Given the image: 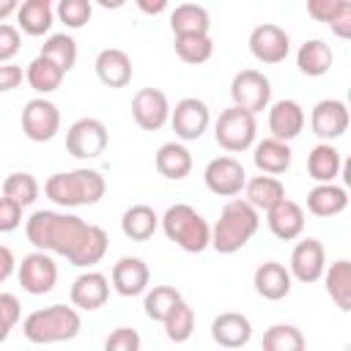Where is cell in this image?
<instances>
[{
  "label": "cell",
  "instance_id": "cell-28",
  "mask_svg": "<svg viewBox=\"0 0 351 351\" xmlns=\"http://www.w3.org/2000/svg\"><path fill=\"white\" fill-rule=\"evenodd\" d=\"M244 200L252 206V208H258V211H269L274 203H280L282 197H285V186H282V181L277 178V176H266V173H261V176H255V178H250L247 184H244Z\"/></svg>",
  "mask_w": 351,
  "mask_h": 351
},
{
  "label": "cell",
  "instance_id": "cell-50",
  "mask_svg": "<svg viewBox=\"0 0 351 351\" xmlns=\"http://www.w3.org/2000/svg\"><path fill=\"white\" fill-rule=\"evenodd\" d=\"M14 266H16V261H14V252L5 247V244H0V285L14 274Z\"/></svg>",
  "mask_w": 351,
  "mask_h": 351
},
{
  "label": "cell",
  "instance_id": "cell-38",
  "mask_svg": "<svg viewBox=\"0 0 351 351\" xmlns=\"http://www.w3.org/2000/svg\"><path fill=\"white\" fill-rule=\"evenodd\" d=\"M165 335H167V340H173V343H184V340H189L192 337V332H195V310L181 299L167 315H165Z\"/></svg>",
  "mask_w": 351,
  "mask_h": 351
},
{
  "label": "cell",
  "instance_id": "cell-23",
  "mask_svg": "<svg viewBox=\"0 0 351 351\" xmlns=\"http://www.w3.org/2000/svg\"><path fill=\"white\" fill-rule=\"evenodd\" d=\"M291 271L277 263V261H263L258 269H255V277H252V285L258 291V296L269 299V302H280L291 293Z\"/></svg>",
  "mask_w": 351,
  "mask_h": 351
},
{
  "label": "cell",
  "instance_id": "cell-30",
  "mask_svg": "<svg viewBox=\"0 0 351 351\" xmlns=\"http://www.w3.org/2000/svg\"><path fill=\"white\" fill-rule=\"evenodd\" d=\"M332 60H335V55H332L329 44L321 41V38L304 41V44L299 47V52H296V66H299V71L307 74V77H324V74L332 69Z\"/></svg>",
  "mask_w": 351,
  "mask_h": 351
},
{
  "label": "cell",
  "instance_id": "cell-51",
  "mask_svg": "<svg viewBox=\"0 0 351 351\" xmlns=\"http://www.w3.org/2000/svg\"><path fill=\"white\" fill-rule=\"evenodd\" d=\"M134 3H137V8H140L143 14L156 16V14H162V11L167 8V3H170V0H134Z\"/></svg>",
  "mask_w": 351,
  "mask_h": 351
},
{
  "label": "cell",
  "instance_id": "cell-40",
  "mask_svg": "<svg viewBox=\"0 0 351 351\" xmlns=\"http://www.w3.org/2000/svg\"><path fill=\"white\" fill-rule=\"evenodd\" d=\"M261 343H263L266 351H302L304 348V335L291 324H274L263 332Z\"/></svg>",
  "mask_w": 351,
  "mask_h": 351
},
{
  "label": "cell",
  "instance_id": "cell-54",
  "mask_svg": "<svg viewBox=\"0 0 351 351\" xmlns=\"http://www.w3.org/2000/svg\"><path fill=\"white\" fill-rule=\"evenodd\" d=\"M38 3H52V0H38Z\"/></svg>",
  "mask_w": 351,
  "mask_h": 351
},
{
  "label": "cell",
  "instance_id": "cell-10",
  "mask_svg": "<svg viewBox=\"0 0 351 351\" xmlns=\"http://www.w3.org/2000/svg\"><path fill=\"white\" fill-rule=\"evenodd\" d=\"M58 129H60V110L49 99L38 96V99H30L25 104V110H22V132H25L27 140L47 143V140H52L58 134Z\"/></svg>",
  "mask_w": 351,
  "mask_h": 351
},
{
  "label": "cell",
  "instance_id": "cell-44",
  "mask_svg": "<svg viewBox=\"0 0 351 351\" xmlns=\"http://www.w3.org/2000/svg\"><path fill=\"white\" fill-rule=\"evenodd\" d=\"M107 351H137L140 348V335L129 326H118L107 340H104Z\"/></svg>",
  "mask_w": 351,
  "mask_h": 351
},
{
  "label": "cell",
  "instance_id": "cell-52",
  "mask_svg": "<svg viewBox=\"0 0 351 351\" xmlns=\"http://www.w3.org/2000/svg\"><path fill=\"white\" fill-rule=\"evenodd\" d=\"M19 3H22V0H0V22H5L11 14H16Z\"/></svg>",
  "mask_w": 351,
  "mask_h": 351
},
{
  "label": "cell",
  "instance_id": "cell-32",
  "mask_svg": "<svg viewBox=\"0 0 351 351\" xmlns=\"http://www.w3.org/2000/svg\"><path fill=\"white\" fill-rule=\"evenodd\" d=\"M324 282H326V293L329 299L343 310L348 313L351 310V261L340 258L329 266V271L324 269Z\"/></svg>",
  "mask_w": 351,
  "mask_h": 351
},
{
  "label": "cell",
  "instance_id": "cell-20",
  "mask_svg": "<svg viewBox=\"0 0 351 351\" xmlns=\"http://www.w3.org/2000/svg\"><path fill=\"white\" fill-rule=\"evenodd\" d=\"M266 222H269V230L282 239V241H293L302 236L304 230V208L288 197H282L280 203H274L269 211H266Z\"/></svg>",
  "mask_w": 351,
  "mask_h": 351
},
{
  "label": "cell",
  "instance_id": "cell-46",
  "mask_svg": "<svg viewBox=\"0 0 351 351\" xmlns=\"http://www.w3.org/2000/svg\"><path fill=\"white\" fill-rule=\"evenodd\" d=\"M22 225V206L11 197H0V233H11Z\"/></svg>",
  "mask_w": 351,
  "mask_h": 351
},
{
  "label": "cell",
  "instance_id": "cell-29",
  "mask_svg": "<svg viewBox=\"0 0 351 351\" xmlns=\"http://www.w3.org/2000/svg\"><path fill=\"white\" fill-rule=\"evenodd\" d=\"M156 228H159V217H156V211H154L151 206H145V203L129 206V208L123 211V217H121V230H123V236L132 239V241H148V239L156 233Z\"/></svg>",
  "mask_w": 351,
  "mask_h": 351
},
{
  "label": "cell",
  "instance_id": "cell-6",
  "mask_svg": "<svg viewBox=\"0 0 351 351\" xmlns=\"http://www.w3.org/2000/svg\"><path fill=\"white\" fill-rule=\"evenodd\" d=\"M255 134H258V123H255V115L241 110V107H228L219 112L217 123H214V140L217 145H222L225 151L230 154H239V151H247L252 143H255Z\"/></svg>",
  "mask_w": 351,
  "mask_h": 351
},
{
  "label": "cell",
  "instance_id": "cell-47",
  "mask_svg": "<svg viewBox=\"0 0 351 351\" xmlns=\"http://www.w3.org/2000/svg\"><path fill=\"white\" fill-rule=\"evenodd\" d=\"M329 30L337 36V38H348L351 36V0H343L337 5V11L329 16Z\"/></svg>",
  "mask_w": 351,
  "mask_h": 351
},
{
  "label": "cell",
  "instance_id": "cell-5",
  "mask_svg": "<svg viewBox=\"0 0 351 351\" xmlns=\"http://www.w3.org/2000/svg\"><path fill=\"white\" fill-rule=\"evenodd\" d=\"M159 222H162L165 236L176 241L184 252L197 255L211 244V225L189 203H173Z\"/></svg>",
  "mask_w": 351,
  "mask_h": 351
},
{
  "label": "cell",
  "instance_id": "cell-18",
  "mask_svg": "<svg viewBox=\"0 0 351 351\" xmlns=\"http://www.w3.org/2000/svg\"><path fill=\"white\" fill-rule=\"evenodd\" d=\"M148 282H151V271L143 258L126 255L112 266V288L121 296H140L148 291Z\"/></svg>",
  "mask_w": 351,
  "mask_h": 351
},
{
  "label": "cell",
  "instance_id": "cell-42",
  "mask_svg": "<svg viewBox=\"0 0 351 351\" xmlns=\"http://www.w3.org/2000/svg\"><path fill=\"white\" fill-rule=\"evenodd\" d=\"M93 14V3L90 0H58L55 16L69 27V30H80L90 22Z\"/></svg>",
  "mask_w": 351,
  "mask_h": 351
},
{
  "label": "cell",
  "instance_id": "cell-35",
  "mask_svg": "<svg viewBox=\"0 0 351 351\" xmlns=\"http://www.w3.org/2000/svg\"><path fill=\"white\" fill-rule=\"evenodd\" d=\"M170 27H173V36H181V33H208L211 16L197 3H181L170 14Z\"/></svg>",
  "mask_w": 351,
  "mask_h": 351
},
{
  "label": "cell",
  "instance_id": "cell-53",
  "mask_svg": "<svg viewBox=\"0 0 351 351\" xmlns=\"http://www.w3.org/2000/svg\"><path fill=\"white\" fill-rule=\"evenodd\" d=\"M101 8H107V11H115V8H121L126 0H96Z\"/></svg>",
  "mask_w": 351,
  "mask_h": 351
},
{
  "label": "cell",
  "instance_id": "cell-1",
  "mask_svg": "<svg viewBox=\"0 0 351 351\" xmlns=\"http://www.w3.org/2000/svg\"><path fill=\"white\" fill-rule=\"evenodd\" d=\"M85 219H80L77 214H66V211H36L27 222H25V236L36 250L44 252H55V255H69L71 247L77 244V239L85 230Z\"/></svg>",
  "mask_w": 351,
  "mask_h": 351
},
{
  "label": "cell",
  "instance_id": "cell-11",
  "mask_svg": "<svg viewBox=\"0 0 351 351\" xmlns=\"http://www.w3.org/2000/svg\"><path fill=\"white\" fill-rule=\"evenodd\" d=\"M208 123H211V110L206 101L195 96H186L176 107H170V126L181 140H200Z\"/></svg>",
  "mask_w": 351,
  "mask_h": 351
},
{
  "label": "cell",
  "instance_id": "cell-4",
  "mask_svg": "<svg viewBox=\"0 0 351 351\" xmlns=\"http://www.w3.org/2000/svg\"><path fill=\"white\" fill-rule=\"evenodd\" d=\"M80 313L66 304H49L44 310H36L25 318L22 332L30 343L47 346V343H63L80 335Z\"/></svg>",
  "mask_w": 351,
  "mask_h": 351
},
{
  "label": "cell",
  "instance_id": "cell-15",
  "mask_svg": "<svg viewBox=\"0 0 351 351\" xmlns=\"http://www.w3.org/2000/svg\"><path fill=\"white\" fill-rule=\"evenodd\" d=\"M310 129L318 140L329 143L346 134L348 129V107L340 99H321L310 112Z\"/></svg>",
  "mask_w": 351,
  "mask_h": 351
},
{
  "label": "cell",
  "instance_id": "cell-17",
  "mask_svg": "<svg viewBox=\"0 0 351 351\" xmlns=\"http://www.w3.org/2000/svg\"><path fill=\"white\" fill-rule=\"evenodd\" d=\"M269 110V132H271V137H277V140H293V137H299L302 134V129H304V110H302V104L299 101H293V99H280V101H274L271 107H266Z\"/></svg>",
  "mask_w": 351,
  "mask_h": 351
},
{
  "label": "cell",
  "instance_id": "cell-16",
  "mask_svg": "<svg viewBox=\"0 0 351 351\" xmlns=\"http://www.w3.org/2000/svg\"><path fill=\"white\" fill-rule=\"evenodd\" d=\"M324 269H326L324 244H321L318 239H302V241L293 247V252H291V266H288L291 277H296L299 282L310 285V282L321 280Z\"/></svg>",
  "mask_w": 351,
  "mask_h": 351
},
{
  "label": "cell",
  "instance_id": "cell-14",
  "mask_svg": "<svg viewBox=\"0 0 351 351\" xmlns=\"http://www.w3.org/2000/svg\"><path fill=\"white\" fill-rule=\"evenodd\" d=\"M203 178H206V186L214 195H219V197H233L247 184L244 165L239 159H233V156H217V159H211L206 165Z\"/></svg>",
  "mask_w": 351,
  "mask_h": 351
},
{
  "label": "cell",
  "instance_id": "cell-8",
  "mask_svg": "<svg viewBox=\"0 0 351 351\" xmlns=\"http://www.w3.org/2000/svg\"><path fill=\"white\" fill-rule=\"evenodd\" d=\"M107 126L99 118H80L66 132V151L77 159H96L107 148Z\"/></svg>",
  "mask_w": 351,
  "mask_h": 351
},
{
  "label": "cell",
  "instance_id": "cell-7",
  "mask_svg": "<svg viewBox=\"0 0 351 351\" xmlns=\"http://www.w3.org/2000/svg\"><path fill=\"white\" fill-rule=\"evenodd\" d=\"M230 99L247 112H263L271 101V82L258 69H241L230 82Z\"/></svg>",
  "mask_w": 351,
  "mask_h": 351
},
{
  "label": "cell",
  "instance_id": "cell-41",
  "mask_svg": "<svg viewBox=\"0 0 351 351\" xmlns=\"http://www.w3.org/2000/svg\"><path fill=\"white\" fill-rule=\"evenodd\" d=\"M3 195L11 197V200H16L22 208H27L38 197V181L30 173H11L3 181Z\"/></svg>",
  "mask_w": 351,
  "mask_h": 351
},
{
  "label": "cell",
  "instance_id": "cell-45",
  "mask_svg": "<svg viewBox=\"0 0 351 351\" xmlns=\"http://www.w3.org/2000/svg\"><path fill=\"white\" fill-rule=\"evenodd\" d=\"M22 47V36H19V27L8 25V22H0V63H8Z\"/></svg>",
  "mask_w": 351,
  "mask_h": 351
},
{
  "label": "cell",
  "instance_id": "cell-12",
  "mask_svg": "<svg viewBox=\"0 0 351 351\" xmlns=\"http://www.w3.org/2000/svg\"><path fill=\"white\" fill-rule=\"evenodd\" d=\"M250 52H252L255 60H261L266 66H274V63H282L288 58L291 38L280 25L263 22V25L252 27V33H250Z\"/></svg>",
  "mask_w": 351,
  "mask_h": 351
},
{
  "label": "cell",
  "instance_id": "cell-22",
  "mask_svg": "<svg viewBox=\"0 0 351 351\" xmlns=\"http://www.w3.org/2000/svg\"><path fill=\"white\" fill-rule=\"evenodd\" d=\"M132 74H134V66H132V58L123 52V49H115V47H107L96 55V77L107 85V88H123L132 82Z\"/></svg>",
  "mask_w": 351,
  "mask_h": 351
},
{
  "label": "cell",
  "instance_id": "cell-36",
  "mask_svg": "<svg viewBox=\"0 0 351 351\" xmlns=\"http://www.w3.org/2000/svg\"><path fill=\"white\" fill-rule=\"evenodd\" d=\"M173 49L184 63H206L214 55V41L208 33H181L173 38Z\"/></svg>",
  "mask_w": 351,
  "mask_h": 351
},
{
  "label": "cell",
  "instance_id": "cell-19",
  "mask_svg": "<svg viewBox=\"0 0 351 351\" xmlns=\"http://www.w3.org/2000/svg\"><path fill=\"white\" fill-rule=\"evenodd\" d=\"M71 304L80 310H99L104 307V302L110 299V280L101 271H82L74 282H71Z\"/></svg>",
  "mask_w": 351,
  "mask_h": 351
},
{
  "label": "cell",
  "instance_id": "cell-24",
  "mask_svg": "<svg viewBox=\"0 0 351 351\" xmlns=\"http://www.w3.org/2000/svg\"><path fill=\"white\" fill-rule=\"evenodd\" d=\"M211 337L222 348H241L252 337V324L241 313H219L211 321Z\"/></svg>",
  "mask_w": 351,
  "mask_h": 351
},
{
  "label": "cell",
  "instance_id": "cell-13",
  "mask_svg": "<svg viewBox=\"0 0 351 351\" xmlns=\"http://www.w3.org/2000/svg\"><path fill=\"white\" fill-rule=\"evenodd\" d=\"M132 118L140 129L156 132L170 121V101L159 88H140L132 99Z\"/></svg>",
  "mask_w": 351,
  "mask_h": 351
},
{
  "label": "cell",
  "instance_id": "cell-27",
  "mask_svg": "<svg viewBox=\"0 0 351 351\" xmlns=\"http://www.w3.org/2000/svg\"><path fill=\"white\" fill-rule=\"evenodd\" d=\"M154 162H156L159 176H165L170 181H181V178H186L192 173V154L181 143H165V145H159Z\"/></svg>",
  "mask_w": 351,
  "mask_h": 351
},
{
  "label": "cell",
  "instance_id": "cell-37",
  "mask_svg": "<svg viewBox=\"0 0 351 351\" xmlns=\"http://www.w3.org/2000/svg\"><path fill=\"white\" fill-rule=\"evenodd\" d=\"M41 55L49 58L55 66H60L63 71H71L77 63V41L69 33H52L44 44H41Z\"/></svg>",
  "mask_w": 351,
  "mask_h": 351
},
{
  "label": "cell",
  "instance_id": "cell-48",
  "mask_svg": "<svg viewBox=\"0 0 351 351\" xmlns=\"http://www.w3.org/2000/svg\"><path fill=\"white\" fill-rule=\"evenodd\" d=\"M343 0H307V14L315 19V22H329V16L337 11V5H340Z\"/></svg>",
  "mask_w": 351,
  "mask_h": 351
},
{
  "label": "cell",
  "instance_id": "cell-31",
  "mask_svg": "<svg viewBox=\"0 0 351 351\" xmlns=\"http://www.w3.org/2000/svg\"><path fill=\"white\" fill-rule=\"evenodd\" d=\"M340 167H343V159H340V151L329 143H318L310 156H307V173L313 181L318 184H329L340 176Z\"/></svg>",
  "mask_w": 351,
  "mask_h": 351
},
{
  "label": "cell",
  "instance_id": "cell-26",
  "mask_svg": "<svg viewBox=\"0 0 351 351\" xmlns=\"http://www.w3.org/2000/svg\"><path fill=\"white\" fill-rule=\"evenodd\" d=\"M291 159H293L291 145H288L285 140H277V137L261 140V143L255 145V151H252L255 167H258L261 173H266V176H282V173L291 167Z\"/></svg>",
  "mask_w": 351,
  "mask_h": 351
},
{
  "label": "cell",
  "instance_id": "cell-33",
  "mask_svg": "<svg viewBox=\"0 0 351 351\" xmlns=\"http://www.w3.org/2000/svg\"><path fill=\"white\" fill-rule=\"evenodd\" d=\"M16 22L19 30L27 36H44L49 33L52 22H55V11L49 8V3H38V0H25L16 8Z\"/></svg>",
  "mask_w": 351,
  "mask_h": 351
},
{
  "label": "cell",
  "instance_id": "cell-43",
  "mask_svg": "<svg viewBox=\"0 0 351 351\" xmlns=\"http://www.w3.org/2000/svg\"><path fill=\"white\" fill-rule=\"evenodd\" d=\"M19 315H22V304L14 293H3L0 291V343L11 335V329L19 324Z\"/></svg>",
  "mask_w": 351,
  "mask_h": 351
},
{
  "label": "cell",
  "instance_id": "cell-2",
  "mask_svg": "<svg viewBox=\"0 0 351 351\" xmlns=\"http://www.w3.org/2000/svg\"><path fill=\"white\" fill-rule=\"evenodd\" d=\"M107 192V181L99 170L80 167L71 173H55L44 184V195L63 208H77V206H96Z\"/></svg>",
  "mask_w": 351,
  "mask_h": 351
},
{
  "label": "cell",
  "instance_id": "cell-34",
  "mask_svg": "<svg viewBox=\"0 0 351 351\" xmlns=\"http://www.w3.org/2000/svg\"><path fill=\"white\" fill-rule=\"evenodd\" d=\"M63 77H66V71H63L60 66H55V63H52L49 58H44V55H38L36 60H30V63H27V71H25L27 85H30L36 93H41V96L58 90L60 82H63Z\"/></svg>",
  "mask_w": 351,
  "mask_h": 351
},
{
  "label": "cell",
  "instance_id": "cell-49",
  "mask_svg": "<svg viewBox=\"0 0 351 351\" xmlns=\"http://www.w3.org/2000/svg\"><path fill=\"white\" fill-rule=\"evenodd\" d=\"M22 80H25V74H22L19 66H11V63H3L0 66V93H8L14 88H19Z\"/></svg>",
  "mask_w": 351,
  "mask_h": 351
},
{
  "label": "cell",
  "instance_id": "cell-9",
  "mask_svg": "<svg viewBox=\"0 0 351 351\" xmlns=\"http://www.w3.org/2000/svg\"><path fill=\"white\" fill-rule=\"evenodd\" d=\"M16 277H19V285H22L25 293H30V296H44V293H49V291L55 288V282H58V266H55V261H52L49 252L36 250V252H30V255L22 258Z\"/></svg>",
  "mask_w": 351,
  "mask_h": 351
},
{
  "label": "cell",
  "instance_id": "cell-21",
  "mask_svg": "<svg viewBox=\"0 0 351 351\" xmlns=\"http://www.w3.org/2000/svg\"><path fill=\"white\" fill-rule=\"evenodd\" d=\"M107 247H110L107 230H104V228H99V225H85L82 236L77 239V244L71 247V252H69L66 258H69V263H71V266L90 269V266H96V263L104 258Z\"/></svg>",
  "mask_w": 351,
  "mask_h": 351
},
{
  "label": "cell",
  "instance_id": "cell-25",
  "mask_svg": "<svg viewBox=\"0 0 351 351\" xmlns=\"http://www.w3.org/2000/svg\"><path fill=\"white\" fill-rule=\"evenodd\" d=\"M346 206H348V192H346V186H337L335 181L315 184L307 192V211L315 214V217H321V219H329V217L343 214Z\"/></svg>",
  "mask_w": 351,
  "mask_h": 351
},
{
  "label": "cell",
  "instance_id": "cell-3",
  "mask_svg": "<svg viewBox=\"0 0 351 351\" xmlns=\"http://www.w3.org/2000/svg\"><path fill=\"white\" fill-rule=\"evenodd\" d=\"M261 228V217L258 208H252L247 200L233 197L222 206V214L217 219V225L211 228V244L219 255H230L239 252Z\"/></svg>",
  "mask_w": 351,
  "mask_h": 351
},
{
  "label": "cell",
  "instance_id": "cell-39",
  "mask_svg": "<svg viewBox=\"0 0 351 351\" xmlns=\"http://www.w3.org/2000/svg\"><path fill=\"white\" fill-rule=\"evenodd\" d=\"M184 296L173 288V285H154L151 291H145V302H143V307H145V315L151 318V321H165V315L181 302Z\"/></svg>",
  "mask_w": 351,
  "mask_h": 351
}]
</instances>
